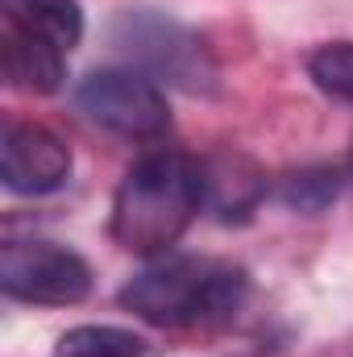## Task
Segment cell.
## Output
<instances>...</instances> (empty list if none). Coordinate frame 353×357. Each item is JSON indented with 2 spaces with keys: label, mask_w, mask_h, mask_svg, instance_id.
Here are the masks:
<instances>
[{
  "label": "cell",
  "mask_w": 353,
  "mask_h": 357,
  "mask_svg": "<svg viewBox=\"0 0 353 357\" xmlns=\"http://www.w3.org/2000/svg\"><path fill=\"white\" fill-rule=\"evenodd\" d=\"M121 307L154 328L225 324L250 299V274L220 258L163 254L121 287Z\"/></svg>",
  "instance_id": "2"
},
{
  "label": "cell",
  "mask_w": 353,
  "mask_h": 357,
  "mask_svg": "<svg viewBox=\"0 0 353 357\" xmlns=\"http://www.w3.org/2000/svg\"><path fill=\"white\" fill-rule=\"evenodd\" d=\"M0 17L42 33L46 42H54L67 54L84 42V8H80V0H0Z\"/></svg>",
  "instance_id": "9"
},
{
  "label": "cell",
  "mask_w": 353,
  "mask_h": 357,
  "mask_svg": "<svg viewBox=\"0 0 353 357\" xmlns=\"http://www.w3.org/2000/svg\"><path fill=\"white\" fill-rule=\"evenodd\" d=\"M0 291L33 307H75L91 295V266L59 241H4Z\"/></svg>",
  "instance_id": "5"
},
{
  "label": "cell",
  "mask_w": 353,
  "mask_h": 357,
  "mask_svg": "<svg viewBox=\"0 0 353 357\" xmlns=\"http://www.w3.org/2000/svg\"><path fill=\"white\" fill-rule=\"evenodd\" d=\"M200 171H204V204L220 225H246L254 216V208L266 195V175L246 154L220 150L208 162H200Z\"/></svg>",
  "instance_id": "8"
},
{
  "label": "cell",
  "mask_w": 353,
  "mask_h": 357,
  "mask_svg": "<svg viewBox=\"0 0 353 357\" xmlns=\"http://www.w3.org/2000/svg\"><path fill=\"white\" fill-rule=\"evenodd\" d=\"M308 79L353 108V42H324L308 54Z\"/></svg>",
  "instance_id": "12"
},
{
  "label": "cell",
  "mask_w": 353,
  "mask_h": 357,
  "mask_svg": "<svg viewBox=\"0 0 353 357\" xmlns=\"http://www.w3.org/2000/svg\"><path fill=\"white\" fill-rule=\"evenodd\" d=\"M108 42L129 59L133 71L150 75L163 88H179L187 96H212L220 88V63L212 46L171 13L125 8L112 17Z\"/></svg>",
  "instance_id": "3"
},
{
  "label": "cell",
  "mask_w": 353,
  "mask_h": 357,
  "mask_svg": "<svg viewBox=\"0 0 353 357\" xmlns=\"http://www.w3.org/2000/svg\"><path fill=\"white\" fill-rule=\"evenodd\" d=\"M75 171L71 146L33 121H4L0 129V183L8 195H54Z\"/></svg>",
  "instance_id": "6"
},
{
  "label": "cell",
  "mask_w": 353,
  "mask_h": 357,
  "mask_svg": "<svg viewBox=\"0 0 353 357\" xmlns=\"http://www.w3.org/2000/svg\"><path fill=\"white\" fill-rule=\"evenodd\" d=\"M341 187H345V171L341 167H303V171H291L283 178L278 199L291 212H299V216H320L324 208H333Z\"/></svg>",
  "instance_id": "11"
},
{
  "label": "cell",
  "mask_w": 353,
  "mask_h": 357,
  "mask_svg": "<svg viewBox=\"0 0 353 357\" xmlns=\"http://www.w3.org/2000/svg\"><path fill=\"white\" fill-rule=\"evenodd\" d=\"M75 108L91 125L129 137V142H158L171 133V104L163 84L133 67H100L75 88Z\"/></svg>",
  "instance_id": "4"
},
{
  "label": "cell",
  "mask_w": 353,
  "mask_h": 357,
  "mask_svg": "<svg viewBox=\"0 0 353 357\" xmlns=\"http://www.w3.org/2000/svg\"><path fill=\"white\" fill-rule=\"evenodd\" d=\"M54 357H154L150 341L117 324H75L59 337Z\"/></svg>",
  "instance_id": "10"
},
{
  "label": "cell",
  "mask_w": 353,
  "mask_h": 357,
  "mask_svg": "<svg viewBox=\"0 0 353 357\" xmlns=\"http://www.w3.org/2000/svg\"><path fill=\"white\" fill-rule=\"evenodd\" d=\"M67 59L71 54L46 42L42 33L0 17V63H4L8 88L25 96H54L67 79Z\"/></svg>",
  "instance_id": "7"
},
{
  "label": "cell",
  "mask_w": 353,
  "mask_h": 357,
  "mask_svg": "<svg viewBox=\"0 0 353 357\" xmlns=\"http://www.w3.org/2000/svg\"><path fill=\"white\" fill-rule=\"evenodd\" d=\"M204 208V171L195 158L179 150H154L137 158L112 195L108 233L125 254L163 258L191 229Z\"/></svg>",
  "instance_id": "1"
}]
</instances>
